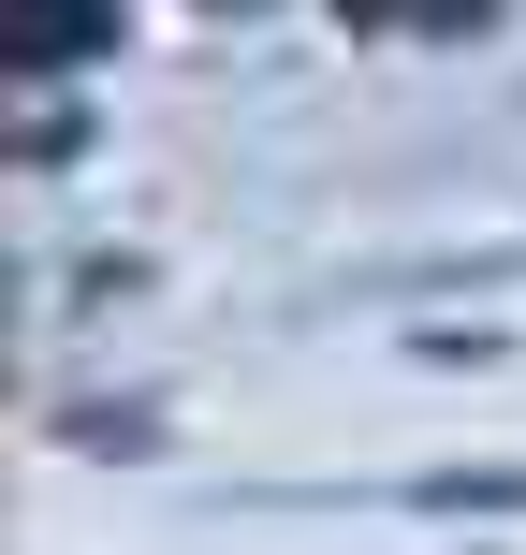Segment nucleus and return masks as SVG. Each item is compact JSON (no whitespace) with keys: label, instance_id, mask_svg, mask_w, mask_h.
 I'll return each mask as SVG.
<instances>
[{"label":"nucleus","instance_id":"obj_2","mask_svg":"<svg viewBox=\"0 0 526 555\" xmlns=\"http://www.w3.org/2000/svg\"><path fill=\"white\" fill-rule=\"evenodd\" d=\"M424 512H526V468H483V482H424Z\"/></svg>","mask_w":526,"mask_h":555},{"label":"nucleus","instance_id":"obj_1","mask_svg":"<svg viewBox=\"0 0 526 555\" xmlns=\"http://www.w3.org/2000/svg\"><path fill=\"white\" fill-rule=\"evenodd\" d=\"M103 44H117L103 15H29V29H15V59H29V74H59V59H103Z\"/></svg>","mask_w":526,"mask_h":555}]
</instances>
